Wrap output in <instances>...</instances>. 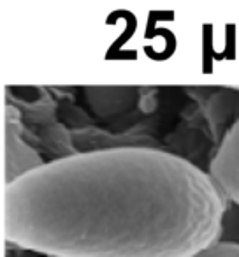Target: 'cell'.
I'll use <instances>...</instances> for the list:
<instances>
[{
    "label": "cell",
    "mask_w": 239,
    "mask_h": 257,
    "mask_svg": "<svg viewBox=\"0 0 239 257\" xmlns=\"http://www.w3.org/2000/svg\"><path fill=\"white\" fill-rule=\"evenodd\" d=\"M193 257H239V243L218 239Z\"/></svg>",
    "instance_id": "3957f363"
},
{
    "label": "cell",
    "mask_w": 239,
    "mask_h": 257,
    "mask_svg": "<svg viewBox=\"0 0 239 257\" xmlns=\"http://www.w3.org/2000/svg\"><path fill=\"white\" fill-rule=\"evenodd\" d=\"M4 141L0 136V257L4 253V227H2V197H4V187L8 183V176H6V164H4Z\"/></svg>",
    "instance_id": "277c9868"
},
{
    "label": "cell",
    "mask_w": 239,
    "mask_h": 257,
    "mask_svg": "<svg viewBox=\"0 0 239 257\" xmlns=\"http://www.w3.org/2000/svg\"><path fill=\"white\" fill-rule=\"evenodd\" d=\"M227 199L172 152L114 147L39 162L2 197L6 241L48 257H193L218 241Z\"/></svg>",
    "instance_id": "6da1fadb"
},
{
    "label": "cell",
    "mask_w": 239,
    "mask_h": 257,
    "mask_svg": "<svg viewBox=\"0 0 239 257\" xmlns=\"http://www.w3.org/2000/svg\"><path fill=\"white\" fill-rule=\"evenodd\" d=\"M207 175L225 199L239 204V116L221 138Z\"/></svg>",
    "instance_id": "7a4b0ae2"
}]
</instances>
